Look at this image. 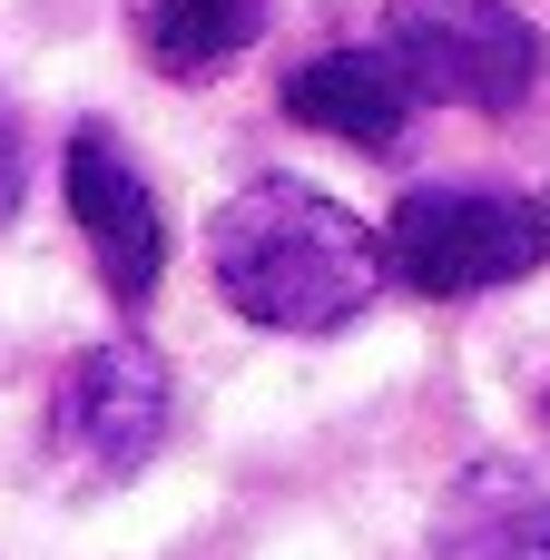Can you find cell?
<instances>
[{"instance_id":"6da1fadb","label":"cell","mask_w":550,"mask_h":560,"mask_svg":"<svg viewBox=\"0 0 550 560\" xmlns=\"http://www.w3.org/2000/svg\"><path fill=\"white\" fill-rule=\"evenodd\" d=\"M217 295L266 335H335L384 295V246L354 207L305 177H256L207 217Z\"/></svg>"},{"instance_id":"7a4b0ae2","label":"cell","mask_w":550,"mask_h":560,"mask_svg":"<svg viewBox=\"0 0 550 560\" xmlns=\"http://www.w3.org/2000/svg\"><path fill=\"white\" fill-rule=\"evenodd\" d=\"M374 246H384V276L394 285L453 305V295L522 285L550 256V217L531 197H502V187H413Z\"/></svg>"},{"instance_id":"3957f363","label":"cell","mask_w":550,"mask_h":560,"mask_svg":"<svg viewBox=\"0 0 550 560\" xmlns=\"http://www.w3.org/2000/svg\"><path fill=\"white\" fill-rule=\"evenodd\" d=\"M374 49L403 69L413 98L482 108V118H502L541 89V30L512 0H394Z\"/></svg>"},{"instance_id":"277c9868","label":"cell","mask_w":550,"mask_h":560,"mask_svg":"<svg viewBox=\"0 0 550 560\" xmlns=\"http://www.w3.org/2000/svg\"><path fill=\"white\" fill-rule=\"evenodd\" d=\"M167 404H177V394H167V364H157L148 345L108 335V345H89V354L59 374V394H49V443H59V463H69L79 482H128V472L157 463Z\"/></svg>"},{"instance_id":"5b68a950","label":"cell","mask_w":550,"mask_h":560,"mask_svg":"<svg viewBox=\"0 0 550 560\" xmlns=\"http://www.w3.org/2000/svg\"><path fill=\"white\" fill-rule=\"evenodd\" d=\"M69 217H79V236H89V256H98V285L118 295V305H148L157 295V276H167V207H157V187L138 177V158L118 148V128H79L69 138Z\"/></svg>"},{"instance_id":"8992f818","label":"cell","mask_w":550,"mask_h":560,"mask_svg":"<svg viewBox=\"0 0 550 560\" xmlns=\"http://www.w3.org/2000/svg\"><path fill=\"white\" fill-rule=\"evenodd\" d=\"M285 118L295 128H325L364 158H394L403 128H413V89L384 49H315L305 69H285Z\"/></svg>"},{"instance_id":"52a82bcc","label":"cell","mask_w":550,"mask_h":560,"mask_svg":"<svg viewBox=\"0 0 550 560\" xmlns=\"http://www.w3.org/2000/svg\"><path fill=\"white\" fill-rule=\"evenodd\" d=\"M433 560H550V482L522 463H472L433 512Z\"/></svg>"},{"instance_id":"ba28073f","label":"cell","mask_w":550,"mask_h":560,"mask_svg":"<svg viewBox=\"0 0 550 560\" xmlns=\"http://www.w3.org/2000/svg\"><path fill=\"white\" fill-rule=\"evenodd\" d=\"M128 39L157 79H217L266 39V0H128Z\"/></svg>"},{"instance_id":"9c48e42d","label":"cell","mask_w":550,"mask_h":560,"mask_svg":"<svg viewBox=\"0 0 550 560\" xmlns=\"http://www.w3.org/2000/svg\"><path fill=\"white\" fill-rule=\"evenodd\" d=\"M20 217V118H10V98H0V226Z\"/></svg>"},{"instance_id":"30bf717a","label":"cell","mask_w":550,"mask_h":560,"mask_svg":"<svg viewBox=\"0 0 550 560\" xmlns=\"http://www.w3.org/2000/svg\"><path fill=\"white\" fill-rule=\"evenodd\" d=\"M541 217H550V207H541Z\"/></svg>"},{"instance_id":"8fae6325","label":"cell","mask_w":550,"mask_h":560,"mask_svg":"<svg viewBox=\"0 0 550 560\" xmlns=\"http://www.w3.org/2000/svg\"><path fill=\"white\" fill-rule=\"evenodd\" d=\"M541 413H550V404H541Z\"/></svg>"}]
</instances>
